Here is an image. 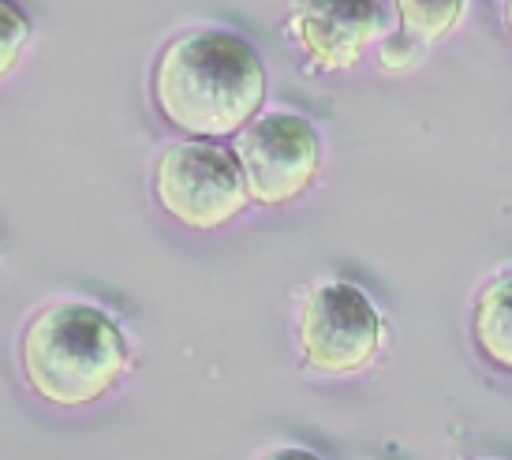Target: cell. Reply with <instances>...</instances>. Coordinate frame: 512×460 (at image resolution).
<instances>
[{
    "mask_svg": "<svg viewBox=\"0 0 512 460\" xmlns=\"http://www.w3.org/2000/svg\"><path fill=\"white\" fill-rule=\"evenodd\" d=\"M0 19H4V49H0V57H4V72H12L19 49L30 38V23L12 0H0Z\"/></svg>",
    "mask_w": 512,
    "mask_h": 460,
    "instance_id": "9c48e42d",
    "label": "cell"
},
{
    "mask_svg": "<svg viewBox=\"0 0 512 460\" xmlns=\"http://www.w3.org/2000/svg\"><path fill=\"white\" fill-rule=\"evenodd\" d=\"M262 460H318V457H314L311 449H273Z\"/></svg>",
    "mask_w": 512,
    "mask_h": 460,
    "instance_id": "30bf717a",
    "label": "cell"
},
{
    "mask_svg": "<svg viewBox=\"0 0 512 460\" xmlns=\"http://www.w3.org/2000/svg\"><path fill=\"white\" fill-rule=\"evenodd\" d=\"M400 23L423 42H438L460 23L464 0H397Z\"/></svg>",
    "mask_w": 512,
    "mask_h": 460,
    "instance_id": "ba28073f",
    "label": "cell"
},
{
    "mask_svg": "<svg viewBox=\"0 0 512 460\" xmlns=\"http://www.w3.org/2000/svg\"><path fill=\"white\" fill-rule=\"evenodd\" d=\"M157 113L191 139L240 135L266 101V64L247 38L191 30L161 49L150 75Z\"/></svg>",
    "mask_w": 512,
    "mask_h": 460,
    "instance_id": "6da1fadb",
    "label": "cell"
},
{
    "mask_svg": "<svg viewBox=\"0 0 512 460\" xmlns=\"http://www.w3.org/2000/svg\"><path fill=\"white\" fill-rule=\"evenodd\" d=\"M23 378L57 408L94 404L124 378L128 345L113 318L90 303H53L30 318L23 345Z\"/></svg>",
    "mask_w": 512,
    "mask_h": 460,
    "instance_id": "7a4b0ae2",
    "label": "cell"
},
{
    "mask_svg": "<svg viewBox=\"0 0 512 460\" xmlns=\"http://www.w3.org/2000/svg\"><path fill=\"white\" fill-rule=\"evenodd\" d=\"M251 199L258 206H285L303 195L322 165V139L299 113H262L236 135Z\"/></svg>",
    "mask_w": 512,
    "mask_h": 460,
    "instance_id": "5b68a950",
    "label": "cell"
},
{
    "mask_svg": "<svg viewBox=\"0 0 512 460\" xmlns=\"http://www.w3.org/2000/svg\"><path fill=\"white\" fill-rule=\"evenodd\" d=\"M154 195L161 210L180 225L214 232L247 210L251 187L236 150H225L214 139H187L157 158Z\"/></svg>",
    "mask_w": 512,
    "mask_h": 460,
    "instance_id": "3957f363",
    "label": "cell"
},
{
    "mask_svg": "<svg viewBox=\"0 0 512 460\" xmlns=\"http://www.w3.org/2000/svg\"><path fill=\"white\" fill-rule=\"evenodd\" d=\"M505 27H509V34H512V0H505Z\"/></svg>",
    "mask_w": 512,
    "mask_h": 460,
    "instance_id": "8fae6325",
    "label": "cell"
},
{
    "mask_svg": "<svg viewBox=\"0 0 512 460\" xmlns=\"http://www.w3.org/2000/svg\"><path fill=\"white\" fill-rule=\"evenodd\" d=\"M471 341L483 360L512 374V274L483 288L471 315Z\"/></svg>",
    "mask_w": 512,
    "mask_h": 460,
    "instance_id": "52a82bcc",
    "label": "cell"
},
{
    "mask_svg": "<svg viewBox=\"0 0 512 460\" xmlns=\"http://www.w3.org/2000/svg\"><path fill=\"white\" fill-rule=\"evenodd\" d=\"M296 345L311 371L356 374L382 348V315L356 285L326 281L299 307Z\"/></svg>",
    "mask_w": 512,
    "mask_h": 460,
    "instance_id": "277c9868",
    "label": "cell"
},
{
    "mask_svg": "<svg viewBox=\"0 0 512 460\" xmlns=\"http://www.w3.org/2000/svg\"><path fill=\"white\" fill-rule=\"evenodd\" d=\"M385 27L382 0H296L288 30L314 68H352Z\"/></svg>",
    "mask_w": 512,
    "mask_h": 460,
    "instance_id": "8992f818",
    "label": "cell"
}]
</instances>
